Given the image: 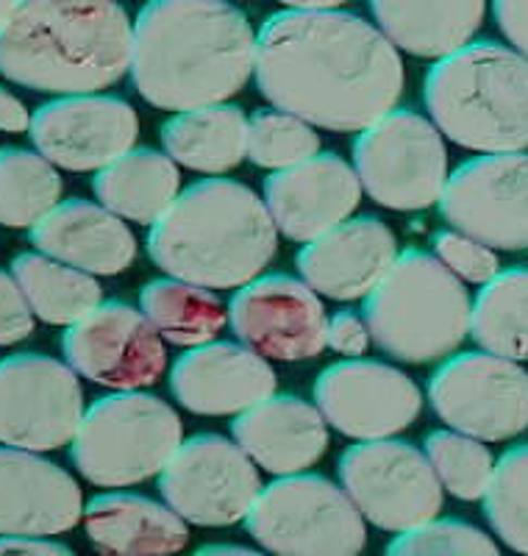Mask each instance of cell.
Instances as JSON below:
<instances>
[{"instance_id":"obj_3","label":"cell","mask_w":528,"mask_h":556,"mask_svg":"<svg viewBox=\"0 0 528 556\" xmlns=\"http://www.w3.org/2000/svg\"><path fill=\"white\" fill-rule=\"evenodd\" d=\"M134 23L117 0H17L0 26V76L51 96H92L131 70Z\"/></svg>"},{"instance_id":"obj_32","label":"cell","mask_w":528,"mask_h":556,"mask_svg":"<svg viewBox=\"0 0 528 556\" xmlns=\"http://www.w3.org/2000/svg\"><path fill=\"white\" fill-rule=\"evenodd\" d=\"M62 190V176L51 159L26 148H0V226H37L59 206Z\"/></svg>"},{"instance_id":"obj_22","label":"cell","mask_w":528,"mask_h":556,"mask_svg":"<svg viewBox=\"0 0 528 556\" xmlns=\"http://www.w3.org/2000/svg\"><path fill=\"white\" fill-rule=\"evenodd\" d=\"M398 260V240L378 217L345 220L298 253L303 281L331 301L367 298Z\"/></svg>"},{"instance_id":"obj_13","label":"cell","mask_w":528,"mask_h":556,"mask_svg":"<svg viewBox=\"0 0 528 556\" xmlns=\"http://www.w3.org/2000/svg\"><path fill=\"white\" fill-rule=\"evenodd\" d=\"M84 417L76 370L45 354L0 362V445L56 451L73 443Z\"/></svg>"},{"instance_id":"obj_2","label":"cell","mask_w":528,"mask_h":556,"mask_svg":"<svg viewBox=\"0 0 528 556\" xmlns=\"http://www.w3.org/2000/svg\"><path fill=\"white\" fill-rule=\"evenodd\" d=\"M256 73V34L226 0H151L134 20L131 81L164 112L226 103Z\"/></svg>"},{"instance_id":"obj_38","label":"cell","mask_w":528,"mask_h":556,"mask_svg":"<svg viewBox=\"0 0 528 556\" xmlns=\"http://www.w3.org/2000/svg\"><path fill=\"white\" fill-rule=\"evenodd\" d=\"M34 309L17 278L0 270V345H17L34 331Z\"/></svg>"},{"instance_id":"obj_16","label":"cell","mask_w":528,"mask_h":556,"mask_svg":"<svg viewBox=\"0 0 528 556\" xmlns=\"http://www.w3.org/2000/svg\"><path fill=\"white\" fill-rule=\"evenodd\" d=\"M228 323L239 342L264 359L306 362L326 348V306L306 281L284 273L239 287L228 304Z\"/></svg>"},{"instance_id":"obj_4","label":"cell","mask_w":528,"mask_h":556,"mask_svg":"<svg viewBox=\"0 0 528 556\" xmlns=\"http://www.w3.org/2000/svg\"><path fill=\"white\" fill-rule=\"evenodd\" d=\"M278 248L271 208L251 187L206 178L181 192L148 231L159 270L206 290H234L262 276Z\"/></svg>"},{"instance_id":"obj_11","label":"cell","mask_w":528,"mask_h":556,"mask_svg":"<svg viewBox=\"0 0 528 556\" xmlns=\"http://www.w3.org/2000/svg\"><path fill=\"white\" fill-rule=\"evenodd\" d=\"M340 481L359 513L392 534L435 520L442 481L423 451L398 440H362L340 456Z\"/></svg>"},{"instance_id":"obj_39","label":"cell","mask_w":528,"mask_h":556,"mask_svg":"<svg viewBox=\"0 0 528 556\" xmlns=\"http://www.w3.org/2000/svg\"><path fill=\"white\" fill-rule=\"evenodd\" d=\"M370 329H367L365 315L359 317L353 312L342 309L328 317L326 345L340 356H365L370 348Z\"/></svg>"},{"instance_id":"obj_25","label":"cell","mask_w":528,"mask_h":556,"mask_svg":"<svg viewBox=\"0 0 528 556\" xmlns=\"http://www.w3.org/2000/svg\"><path fill=\"white\" fill-rule=\"evenodd\" d=\"M370 12L395 48L440 62L485 26L487 0H370Z\"/></svg>"},{"instance_id":"obj_43","label":"cell","mask_w":528,"mask_h":556,"mask_svg":"<svg viewBox=\"0 0 528 556\" xmlns=\"http://www.w3.org/2000/svg\"><path fill=\"white\" fill-rule=\"evenodd\" d=\"M287 9H301V12H328V9H340L351 0H278Z\"/></svg>"},{"instance_id":"obj_35","label":"cell","mask_w":528,"mask_h":556,"mask_svg":"<svg viewBox=\"0 0 528 556\" xmlns=\"http://www.w3.org/2000/svg\"><path fill=\"white\" fill-rule=\"evenodd\" d=\"M320 153V137L315 126L281 109H264L251 117L248 131V159L256 167L284 170L301 165Z\"/></svg>"},{"instance_id":"obj_37","label":"cell","mask_w":528,"mask_h":556,"mask_svg":"<svg viewBox=\"0 0 528 556\" xmlns=\"http://www.w3.org/2000/svg\"><path fill=\"white\" fill-rule=\"evenodd\" d=\"M435 251L442 265L451 273H456L467 285H487L490 278L501 273V262H498L495 251L485 245V242L462 235L456 228L453 231H440L435 237Z\"/></svg>"},{"instance_id":"obj_6","label":"cell","mask_w":528,"mask_h":556,"mask_svg":"<svg viewBox=\"0 0 528 556\" xmlns=\"http://www.w3.org/2000/svg\"><path fill=\"white\" fill-rule=\"evenodd\" d=\"M365 320L384 354L410 365L445 359L470 334L473 301L456 273L426 251L398 253L365 298Z\"/></svg>"},{"instance_id":"obj_33","label":"cell","mask_w":528,"mask_h":556,"mask_svg":"<svg viewBox=\"0 0 528 556\" xmlns=\"http://www.w3.org/2000/svg\"><path fill=\"white\" fill-rule=\"evenodd\" d=\"M426 456L435 465L442 490L460 501H481L495 476V456L481 440L462 431H431Z\"/></svg>"},{"instance_id":"obj_7","label":"cell","mask_w":528,"mask_h":556,"mask_svg":"<svg viewBox=\"0 0 528 556\" xmlns=\"http://www.w3.org/2000/svg\"><path fill=\"white\" fill-rule=\"evenodd\" d=\"M184 443V424L167 401L137 390L103 395L84 412L70 459L98 486H131L153 479Z\"/></svg>"},{"instance_id":"obj_36","label":"cell","mask_w":528,"mask_h":556,"mask_svg":"<svg viewBox=\"0 0 528 556\" xmlns=\"http://www.w3.org/2000/svg\"><path fill=\"white\" fill-rule=\"evenodd\" d=\"M387 554L420 556V554H498V545L490 534L465 520H428L410 531H401Z\"/></svg>"},{"instance_id":"obj_40","label":"cell","mask_w":528,"mask_h":556,"mask_svg":"<svg viewBox=\"0 0 528 556\" xmlns=\"http://www.w3.org/2000/svg\"><path fill=\"white\" fill-rule=\"evenodd\" d=\"M492 12L503 37L528 56V0H492Z\"/></svg>"},{"instance_id":"obj_27","label":"cell","mask_w":528,"mask_h":556,"mask_svg":"<svg viewBox=\"0 0 528 556\" xmlns=\"http://www.w3.org/2000/svg\"><path fill=\"white\" fill-rule=\"evenodd\" d=\"M251 121L231 103L189 109L162 126V146L176 165L221 176L248 159Z\"/></svg>"},{"instance_id":"obj_21","label":"cell","mask_w":528,"mask_h":556,"mask_svg":"<svg viewBox=\"0 0 528 556\" xmlns=\"http://www.w3.org/2000/svg\"><path fill=\"white\" fill-rule=\"evenodd\" d=\"M84 518L81 486L37 451L0 448V534L56 538Z\"/></svg>"},{"instance_id":"obj_42","label":"cell","mask_w":528,"mask_h":556,"mask_svg":"<svg viewBox=\"0 0 528 556\" xmlns=\"http://www.w3.org/2000/svg\"><path fill=\"white\" fill-rule=\"evenodd\" d=\"M32 128V112L26 103L20 101L14 92L0 87V131L3 134H23Z\"/></svg>"},{"instance_id":"obj_28","label":"cell","mask_w":528,"mask_h":556,"mask_svg":"<svg viewBox=\"0 0 528 556\" xmlns=\"http://www.w3.org/2000/svg\"><path fill=\"white\" fill-rule=\"evenodd\" d=\"M92 190L123 220L153 226L181 195V173L167 153L131 148L98 170Z\"/></svg>"},{"instance_id":"obj_8","label":"cell","mask_w":528,"mask_h":556,"mask_svg":"<svg viewBox=\"0 0 528 556\" xmlns=\"http://www.w3.org/2000/svg\"><path fill=\"white\" fill-rule=\"evenodd\" d=\"M264 551L284 556H353L365 548V515L345 486L315 473L278 476L262 486L246 518Z\"/></svg>"},{"instance_id":"obj_30","label":"cell","mask_w":528,"mask_h":556,"mask_svg":"<svg viewBox=\"0 0 528 556\" xmlns=\"http://www.w3.org/2000/svg\"><path fill=\"white\" fill-rule=\"evenodd\" d=\"M139 309L173 345L196 348L217 340L228 323V309L212 290L181 278H156L139 292Z\"/></svg>"},{"instance_id":"obj_29","label":"cell","mask_w":528,"mask_h":556,"mask_svg":"<svg viewBox=\"0 0 528 556\" xmlns=\"http://www.w3.org/2000/svg\"><path fill=\"white\" fill-rule=\"evenodd\" d=\"M12 276L17 278L34 315L51 326H73L101 304L103 298L92 273L64 265L39 251L14 256Z\"/></svg>"},{"instance_id":"obj_41","label":"cell","mask_w":528,"mask_h":556,"mask_svg":"<svg viewBox=\"0 0 528 556\" xmlns=\"http://www.w3.org/2000/svg\"><path fill=\"white\" fill-rule=\"evenodd\" d=\"M0 554H64L73 548L51 538H26V534H0Z\"/></svg>"},{"instance_id":"obj_1","label":"cell","mask_w":528,"mask_h":556,"mask_svg":"<svg viewBox=\"0 0 528 556\" xmlns=\"http://www.w3.org/2000/svg\"><path fill=\"white\" fill-rule=\"evenodd\" d=\"M256 84L281 112L359 134L395 112L406 76L395 45L359 14L287 9L256 34Z\"/></svg>"},{"instance_id":"obj_44","label":"cell","mask_w":528,"mask_h":556,"mask_svg":"<svg viewBox=\"0 0 528 556\" xmlns=\"http://www.w3.org/2000/svg\"><path fill=\"white\" fill-rule=\"evenodd\" d=\"M201 554H248L251 556V548H242V545H206L201 548Z\"/></svg>"},{"instance_id":"obj_14","label":"cell","mask_w":528,"mask_h":556,"mask_svg":"<svg viewBox=\"0 0 528 556\" xmlns=\"http://www.w3.org/2000/svg\"><path fill=\"white\" fill-rule=\"evenodd\" d=\"M440 212L492 251H528V153H481L448 176Z\"/></svg>"},{"instance_id":"obj_45","label":"cell","mask_w":528,"mask_h":556,"mask_svg":"<svg viewBox=\"0 0 528 556\" xmlns=\"http://www.w3.org/2000/svg\"><path fill=\"white\" fill-rule=\"evenodd\" d=\"M14 7H17V0H0V26L7 23L9 14L14 12Z\"/></svg>"},{"instance_id":"obj_12","label":"cell","mask_w":528,"mask_h":556,"mask_svg":"<svg viewBox=\"0 0 528 556\" xmlns=\"http://www.w3.org/2000/svg\"><path fill=\"white\" fill-rule=\"evenodd\" d=\"M164 504L187 523L234 526L246 520L262 493L256 462L237 440L221 434H198L178 445L159 473Z\"/></svg>"},{"instance_id":"obj_19","label":"cell","mask_w":528,"mask_h":556,"mask_svg":"<svg viewBox=\"0 0 528 556\" xmlns=\"http://www.w3.org/2000/svg\"><path fill=\"white\" fill-rule=\"evenodd\" d=\"M362 201V181L337 153H317L264 181V203L287 240L312 242L351 220Z\"/></svg>"},{"instance_id":"obj_15","label":"cell","mask_w":528,"mask_h":556,"mask_svg":"<svg viewBox=\"0 0 528 556\" xmlns=\"http://www.w3.org/2000/svg\"><path fill=\"white\" fill-rule=\"evenodd\" d=\"M62 351L70 367L95 384L142 390L162 379L167 367L162 334L142 309L106 301L67 326Z\"/></svg>"},{"instance_id":"obj_23","label":"cell","mask_w":528,"mask_h":556,"mask_svg":"<svg viewBox=\"0 0 528 556\" xmlns=\"http://www.w3.org/2000/svg\"><path fill=\"white\" fill-rule=\"evenodd\" d=\"M231 434L256 468L273 476L303 473L317 465L328 448L326 417L298 395H271L239 412Z\"/></svg>"},{"instance_id":"obj_18","label":"cell","mask_w":528,"mask_h":556,"mask_svg":"<svg viewBox=\"0 0 528 556\" xmlns=\"http://www.w3.org/2000/svg\"><path fill=\"white\" fill-rule=\"evenodd\" d=\"M34 148L62 170L87 173L112 165L139 137L134 106L114 96H62L32 114Z\"/></svg>"},{"instance_id":"obj_17","label":"cell","mask_w":528,"mask_h":556,"mask_svg":"<svg viewBox=\"0 0 528 556\" xmlns=\"http://www.w3.org/2000/svg\"><path fill=\"white\" fill-rule=\"evenodd\" d=\"M317 409L351 440H387L410 429L423 412V392L398 367L348 359L326 367L315 381Z\"/></svg>"},{"instance_id":"obj_10","label":"cell","mask_w":528,"mask_h":556,"mask_svg":"<svg viewBox=\"0 0 528 556\" xmlns=\"http://www.w3.org/2000/svg\"><path fill=\"white\" fill-rule=\"evenodd\" d=\"M428 401L453 431L506 443L528 429V370L490 351L448 356L428 381Z\"/></svg>"},{"instance_id":"obj_31","label":"cell","mask_w":528,"mask_h":556,"mask_svg":"<svg viewBox=\"0 0 528 556\" xmlns=\"http://www.w3.org/2000/svg\"><path fill=\"white\" fill-rule=\"evenodd\" d=\"M470 337L481 351L528 362V267L501 270L473 301Z\"/></svg>"},{"instance_id":"obj_46","label":"cell","mask_w":528,"mask_h":556,"mask_svg":"<svg viewBox=\"0 0 528 556\" xmlns=\"http://www.w3.org/2000/svg\"><path fill=\"white\" fill-rule=\"evenodd\" d=\"M226 3H228V0H226Z\"/></svg>"},{"instance_id":"obj_20","label":"cell","mask_w":528,"mask_h":556,"mask_svg":"<svg viewBox=\"0 0 528 556\" xmlns=\"http://www.w3.org/2000/svg\"><path fill=\"white\" fill-rule=\"evenodd\" d=\"M276 370L237 342H203L178 356L171 370L173 399L192 415H239L276 395Z\"/></svg>"},{"instance_id":"obj_24","label":"cell","mask_w":528,"mask_h":556,"mask_svg":"<svg viewBox=\"0 0 528 556\" xmlns=\"http://www.w3.org/2000/svg\"><path fill=\"white\" fill-rule=\"evenodd\" d=\"M39 253L92 276H117L137 260V237L106 206L89 201H64L45 215L28 235Z\"/></svg>"},{"instance_id":"obj_26","label":"cell","mask_w":528,"mask_h":556,"mask_svg":"<svg viewBox=\"0 0 528 556\" xmlns=\"http://www.w3.org/2000/svg\"><path fill=\"white\" fill-rule=\"evenodd\" d=\"M84 529L95 548L123 556L176 554L189 540L176 509L134 493H106L89 501Z\"/></svg>"},{"instance_id":"obj_5","label":"cell","mask_w":528,"mask_h":556,"mask_svg":"<svg viewBox=\"0 0 528 556\" xmlns=\"http://www.w3.org/2000/svg\"><path fill=\"white\" fill-rule=\"evenodd\" d=\"M431 123L476 153L528 151V56L473 42L440 59L423 81Z\"/></svg>"},{"instance_id":"obj_34","label":"cell","mask_w":528,"mask_h":556,"mask_svg":"<svg viewBox=\"0 0 528 556\" xmlns=\"http://www.w3.org/2000/svg\"><path fill=\"white\" fill-rule=\"evenodd\" d=\"M485 513L506 548L528 554V445H515L495 462Z\"/></svg>"},{"instance_id":"obj_9","label":"cell","mask_w":528,"mask_h":556,"mask_svg":"<svg viewBox=\"0 0 528 556\" xmlns=\"http://www.w3.org/2000/svg\"><path fill=\"white\" fill-rule=\"evenodd\" d=\"M362 190L378 206L423 212L448 184V151L440 128L415 112H390L353 142Z\"/></svg>"}]
</instances>
